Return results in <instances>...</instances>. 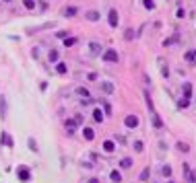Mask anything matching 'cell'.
<instances>
[{"label":"cell","instance_id":"36","mask_svg":"<svg viewBox=\"0 0 196 183\" xmlns=\"http://www.w3.org/2000/svg\"><path fill=\"white\" fill-rule=\"evenodd\" d=\"M163 175H165V177L171 175V167H169V165H165V167H163Z\"/></svg>","mask_w":196,"mask_h":183},{"label":"cell","instance_id":"35","mask_svg":"<svg viewBox=\"0 0 196 183\" xmlns=\"http://www.w3.org/2000/svg\"><path fill=\"white\" fill-rule=\"evenodd\" d=\"M178 105H180V107H184V109H186V107H188V105H190V101H188V99H184V97H182Z\"/></svg>","mask_w":196,"mask_h":183},{"label":"cell","instance_id":"15","mask_svg":"<svg viewBox=\"0 0 196 183\" xmlns=\"http://www.w3.org/2000/svg\"><path fill=\"white\" fill-rule=\"evenodd\" d=\"M184 58H186V62L194 64V62H196V49H188V52L184 54Z\"/></svg>","mask_w":196,"mask_h":183},{"label":"cell","instance_id":"2","mask_svg":"<svg viewBox=\"0 0 196 183\" xmlns=\"http://www.w3.org/2000/svg\"><path fill=\"white\" fill-rule=\"evenodd\" d=\"M108 19H109V27L116 29L118 27V21H120V14H118V10L116 8H109V13H108Z\"/></svg>","mask_w":196,"mask_h":183},{"label":"cell","instance_id":"3","mask_svg":"<svg viewBox=\"0 0 196 183\" xmlns=\"http://www.w3.org/2000/svg\"><path fill=\"white\" fill-rule=\"evenodd\" d=\"M182 173H184V177H186V181H188V183H196V175L192 173L190 165H186V163L182 165Z\"/></svg>","mask_w":196,"mask_h":183},{"label":"cell","instance_id":"39","mask_svg":"<svg viewBox=\"0 0 196 183\" xmlns=\"http://www.w3.org/2000/svg\"><path fill=\"white\" fill-rule=\"evenodd\" d=\"M66 31H58V33H56V37H60V39H66Z\"/></svg>","mask_w":196,"mask_h":183},{"label":"cell","instance_id":"16","mask_svg":"<svg viewBox=\"0 0 196 183\" xmlns=\"http://www.w3.org/2000/svg\"><path fill=\"white\" fill-rule=\"evenodd\" d=\"M118 167H122V169H130V167H132V158H130V156H124L120 163H118Z\"/></svg>","mask_w":196,"mask_h":183},{"label":"cell","instance_id":"34","mask_svg":"<svg viewBox=\"0 0 196 183\" xmlns=\"http://www.w3.org/2000/svg\"><path fill=\"white\" fill-rule=\"evenodd\" d=\"M124 37H126V39H134V37H136V35H134V31H132V29H128V31H126V35H124Z\"/></svg>","mask_w":196,"mask_h":183},{"label":"cell","instance_id":"14","mask_svg":"<svg viewBox=\"0 0 196 183\" xmlns=\"http://www.w3.org/2000/svg\"><path fill=\"white\" fill-rule=\"evenodd\" d=\"M83 136H85V140L91 142V140L95 138V130L93 128H83Z\"/></svg>","mask_w":196,"mask_h":183},{"label":"cell","instance_id":"13","mask_svg":"<svg viewBox=\"0 0 196 183\" xmlns=\"http://www.w3.org/2000/svg\"><path fill=\"white\" fill-rule=\"evenodd\" d=\"M99 88H101V91L105 93V95H112V93L116 91V87L112 84V82H101V84H99Z\"/></svg>","mask_w":196,"mask_h":183},{"label":"cell","instance_id":"26","mask_svg":"<svg viewBox=\"0 0 196 183\" xmlns=\"http://www.w3.org/2000/svg\"><path fill=\"white\" fill-rule=\"evenodd\" d=\"M27 146H29L31 152H37V142H35L33 138H29V140H27Z\"/></svg>","mask_w":196,"mask_h":183},{"label":"cell","instance_id":"11","mask_svg":"<svg viewBox=\"0 0 196 183\" xmlns=\"http://www.w3.org/2000/svg\"><path fill=\"white\" fill-rule=\"evenodd\" d=\"M64 128H66L68 136H75V128H76V122H75V119H66V122H64Z\"/></svg>","mask_w":196,"mask_h":183},{"label":"cell","instance_id":"37","mask_svg":"<svg viewBox=\"0 0 196 183\" xmlns=\"http://www.w3.org/2000/svg\"><path fill=\"white\" fill-rule=\"evenodd\" d=\"M176 14H178V19H184V14H186V10H184V8H178V10H176Z\"/></svg>","mask_w":196,"mask_h":183},{"label":"cell","instance_id":"10","mask_svg":"<svg viewBox=\"0 0 196 183\" xmlns=\"http://www.w3.org/2000/svg\"><path fill=\"white\" fill-rule=\"evenodd\" d=\"M0 144H4V146H8V148H13V138L8 136V132H2V136H0Z\"/></svg>","mask_w":196,"mask_h":183},{"label":"cell","instance_id":"1","mask_svg":"<svg viewBox=\"0 0 196 183\" xmlns=\"http://www.w3.org/2000/svg\"><path fill=\"white\" fill-rule=\"evenodd\" d=\"M145 97H147V107H149V113H151V122H153V126H155L157 130H163V119L159 117V113L155 111V107H153V101H151V97H149V93H145Z\"/></svg>","mask_w":196,"mask_h":183},{"label":"cell","instance_id":"6","mask_svg":"<svg viewBox=\"0 0 196 183\" xmlns=\"http://www.w3.org/2000/svg\"><path fill=\"white\" fill-rule=\"evenodd\" d=\"M17 175H19V179L21 181H31V173H29V169L27 167H25V165H23V167H19V171H17Z\"/></svg>","mask_w":196,"mask_h":183},{"label":"cell","instance_id":"25","mask_svg":"<svg viewBox=\"0 0 196 183\" xmlns=\"http://www.w3.org/2000/svg\"><path fill=\"white\" fill-rule=\"evenodd\" d=\"M132 148H134L136 152H142V148H145V144H142V140H134V142H132Z\"/></svg>","mask_w":196,"mask_h":183},{"label":"cell","instance_id":"30","mask_svg":"<svg viewBox=\"0 0 196 183\" xmlns=\"http://www.w3.org/2000/svg\"><path fill=\"white\" fill-rule=\"evenodd\" d=\"M142 4H145L147 10H153V8H155V2H153V0H142Z\"/></svg>","mask_w":196,"mask_h":183},{"label":"cell","instance_id":"23","mask_svg":"<svg viewBox=\"0 0 196 183\" xmlns=\"http://www.w3.org/2000/svg\"><path fill=\"white\" fill-rule=\"evenodd\" d=\"M58 58H60V56H58V52H56V49H50V52H47V60L52 62V64H56V62H58Z\"/></svg>","mask_w":196,"mask_h":183},{"label":"cell","instance_id":"31","mask_svg":"<svg viewBox=\"0 0 196 183\" xmlns=\"http://www.w3.org/2000/svg\"><path fill=\"white\" fill-rule=\"evenodd\" d=\"M23 4H25V8H29V10H33L37 2H33V0H23Z\"/></svg>","mask_w":196,"mask_h":183},{"label":"cell","instance_id":"24","mask_svg":"<svg viewBox=\"0 0 196 183\" xmlns=\"http://www.w3.org/2000/svg\"><path fill=\"white\" fill-rule=\"evenodd\" d=\"M99 101H101V107H103V113H105V115H109V113H112V105H109V103L105 101V99H99Z\"/></svg>","mask_w":196,"mask_h":183},{"label":"cell","instance_id":"18","mask_svg":"<svg viewBox=\"0 0 196 183\" xmlns=\"http://www.w3.org/2000/svg\"><path fill=\"white\" fill-rule=\"evenodd\" d=\"M76 13H79V8H76V6H66L64 10H62V14H64V17H75Z\"/></svg>","mask_w":196,"mask_h":183},{"label":"cell","instance_id":"19","mask_svg":"<svg viewBox=\"0 0 196 183\" xmlns=\"http://www.w3.org/2000/svg\"><path fill=\"white\" fill-rule=\"evenodd\" d=\"M76 95L81 97V99H87V97H91V95H89V88H87V87H76Z\"/></svg>","mask_w":196,"mask_h":183},{"label":"cell","instance_id":"8","mask_svg":"<svg viewBox=\"0 0 196 183\" xmlns=\"http://www.w3.org/2000/svg\"><path fill=\"white\" fill-rule=\"evenodd\" d=\"M138 117L136 115H126V119H124V126H126V128L128 130H132V128H138Z\"/></svg>","mask_w":196,"mask_h":183},{"label":"cell","instance_id":"38","mask_svg":"<svg viewBox=\"0 0 196 183\" xmlns=\"http://www.w3.org/2000/svg\"><path fill=\"white\" fill-rule=\"evenodd\" d=\"M31 56L37 60V58H39V48H33V49H31Z\"/></svg>","mask_w":196,"mask_h":183},{"label":"cell","instance_id":"32","mask_svg":"<svg viewBox=\"0 0 196 183\" xmlns=\"http://www.w3.org/2000/svg\"><path fill=\"white\" fill-rule=\"evenodd\" d=\"M176 146H178V150H182V152H188V148H190L188 144H184V142H178Z\"/></svg>","mask_w":196,"mask_h":183},{"label":"cell","instance_id":"5","mask_svg":"<svg viewBox=\"0 0 196 183\" xmlns=\"http://www.w3.org/2000/svg\"><path fill=\"white\" fill-rule=\"evenodd\" d=\"M87 49H89V54H91V56H97V54H101V52H103L99 41H89V43H87Z\"/></svg>","mask_w":196,"mask_h":183},{"label":"cell","instance_id":"28","mask_svg":"<svg viewBox=\"0 0 196 183\" xmlns=\"http://www.w3.org/2000/svg\"><path fill=\"white\" fill-rule=\"evenodd\" d=\"M178 39H180V37H178V35H174V37H169V39L163 41V45L167 48V45H171V43H178Z\"/></svg>","mask_w":196,"mask_h":183},{"label":"cell","instance_id":"27","mask_svg":"<svg viewBox=\"0 0 196 183\" xmlns=\"http://www.w3.org/2000/svg\"><path fill=\"white\" fill-rule=\"evenodd\" d=\"M62 41H64V45H66V48H72V45L76 43V37H66V39H62Z\"/></svg>","mask_w":196,"mask_h":183},{"label":"cell","instance_id":"12","mask_svg":"<svg viewBox=\"0 0 196 183\" xmlns=\"http://www.w3.org/2000/svg\"><path fill=\"white\" fill-rule=\"evenodd\" d=\"M85 19H87V21H91V23H95V21H99V19H101V14L97 13V10H87V13H85Z\"/></svg>","mask_w":196,"mask_h":183},{"label":"cell","instance_id":"41","mask_svg":"<svg viewBox=\"0 0 196 183\" xmlns=\"http://www.w3.org/2000/svg\"><path fill=\"white\" fill-rule=\"evenodd\" d=\"M87 183H99V179H95V177H93V179H89Z\"/></svg>","mask_w":196,"mask_h":183},{"label":"cell","instance_id":"17","mask_svg":"<svg viewBox=\"0 0 196 183\" xmlns=\"http://www.w3.org/2000/svg\"><path fill=\"white\" fill-rule=\"evenodd\" d=\"M109 179H112L114 183H122V173L118 169H114L112 173H109Z\"/></svg>","mask_w":196,"mask_h":183},{"label":"cell","instance_id":"4","mask_svg":"<svg viewBox=\"0 0 196 183\" xmlns=\"http://www.w3.org/2000/svg\"><path fill=\"white\" fill-rule=\"evenodd\" d=\"M101 58H103V62H118V60H120V56H118L116 49H105Z\"/></svg>","mask_w":196,"mask_h":183},{"label":"cell","instance_id":"29","mask_svg":"<svg viewBox=\"0 0 196 183\" xmlns=\"http://www.w3.org/2000/svg\"><path fill=\"white\" fill-rule=\"evenodd\" d=\"M95 99H91V97H87V99H81V105L83 107H89V105H93Z\"/></svg>","mask_w":196,"mask_h":183},{"label":"cell","instance_id":"7","mask_svg":"<svg viewBox=\"0 0 196 183\" xmlns=\"http://www.w3.org/2000/svg\"><path fill=\"white\" fill-rule=\"evenodd\" d=\"M91 117H93V122H95V123H101L103 119H105V113L101 111V107H95L93 111H91Z\"/></svg>","mask_w":196,"mask_h":183},{"label":"cell","instance_id":"20","mask_svg":"<svg viewBox=\"0 0 196 183\" xmlns=\"http://www.w3.org/2000/svg\"><path fill=\"white\" fill-rule=\"evenodd\" d=\"M103 150H105V152H114V150H116V142H114V140H105V142H103Z\"/></svg>","mask_w":196,"mask_h":183},{"label":"cell","instance_id":"42","mask_svg":"<svg viewBox=\"0 0 196 183\" xmlns=\"http://www.w3.org/2000/svg\"><path fill=\"white\" fill-rule=\"evenodd\" d=\"M4 2H10V0H4Z\"/></svg>","mask_w":196,"mask_h":183},{"label":"cell","instance_id":"9","mask_svg":"<svg viewBox=\"0 0 196 183\" xmlns=\"http://www.w3.org/2000/svg\"><path fill=\"white\" fill-rule=\"evenodd\" d=\"M182 97L190 101V97H192V82H184L182 84Z\"/></svg>","mask_w":196,"mask_h":183},{"label":"cell","instance_id":"33","mask_svg":"<svg viewBox=\"0 0 196 183\" xmlns=\"http://www.w3.org/2000/svg\"><path fill=\"white\" fill-rule=\"evenodd\" d=\"M149 173H151V167H147V169H145V171L141 173V181H145V179L149 177Z\"/></svg>","mask_w":196,"mask_h":183},{"label":"cell","instance_id":"22","mask_svg":"<svg viewBox=\"0 0 196 183\" xmlns=\"http://www.w3.org/2000/svg\"><path fill=\"white\" fill-rule=\"evenodd\" d=\"M0 117L2 119L6 117V99L4 97H0Z\"/></svg>","mask_w":196,"mask_h":183},{"label":"cell","instance_id":"21","mask_svg":"<svg viewBox=\"0 0 196 183\" xmlns=\"http://www.w3.org/2000/svg\"><path fill=\"white\" fill-rule=\"evenodd\" d=\"M56 72H58V74H66L68 66L64 64V62H56Z\"/></svg>","mask_w":196,"mask_h":183},{"label":"cell","instance_id":"40","mask_svg":"<svg viewBox=\"0 0 196 183\" xmlns=\"http://www.w3.org/2000/svg\"><path fill=\"white\" fill-rule=\"evenodd\" d=\"M161 74L165 76V78H167V76H169V68H167V66H163V68H161Z\"/></svg>","mask_w":196,"mask_h":183}]
</instances>
